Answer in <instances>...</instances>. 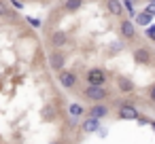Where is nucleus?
Wrapping results in <instances>:
<instances>
[{"label": "nucleus", "mask_w": 155, "mask_h": 144, "mask_svg": "<svg viewBox=\"0 0 155 144\" xmlns=\"http://www.w3.org/2000/svg\"><path fill=\"white\" fill-rule=\"evenodd\" d=\"M83 95L87 100H91V102H104L108 98V89L104 85H87L83 89Z\"/></svg>", "instance_id": "obj_1"}, {"label": "nucleus", "mask_w": 155, "mask_h": 144, "mask_svg": "<svg viewBox=\"0 0 155 144\" xmlns=\"http://www.w3.org/2000/svg\"><path fill=\"white\" fill-rule=\"evenodd\" d=\"M117 117L123 119V121H138L140 119V112L136 110V106L127 100L119 102V110H117Z\"/></svg>", "instance_id": "obj_2"}, {"label": "nucleus", "mask_w": 155, "mask_h": 144, "mask_svg": "<svg viewBox=\"0 0 155 144\" xmlns=\"http://www.w3.org/2000/svg\"><path fill=\"white\" fill-rule=\"evenodd\" d=\"M85 81H87V85H106L108 76L102 68H89L85 72Z\"/></svg>", "instance_id": "obj_3"}, {"label": "nucleus", "mask_w": 155, "mask_h": 144, "mask_svg": "<svg viewBox=\"0 0 155 144\" xmlns=\"http://www.w3.org/2000/svg\"><path fill=\"white\" fill-rule=\"evenodd\" d=\"M64 64H66V55H64L62 49H55V51L49 53V66H51V70L62 72L64 70Z\"/></svg>", "instance_id": "obj_4"}, {"label": "nucleus", "mask_w": 155, "mask_h": 144, "mask_svg": "<svg viewBox=\"0 0 155 144\" xmlns=\"http://www.w3.org/2000/svg\"><path fill=\"white\" fill-rule=\"evenodd\" d=\"M58 81H60V85H62L64 89H74L77 83H79V78H77V74H74L72 70H62V72H58Z\"/></svg>", "instance_id": "obj_5"}, {"label": "nucleus", "mask_w": 155, "mask_h": 144, "mask_svg": "<svg viewBox=\"0 0 155 144\" xmlns=\"http://www.w3.org/2000/svg\"><path fill=\"white\" fill-rule=\"evenodd\" d=\"M119 32H121V36H123L125 40H134V38H136V26H134V21H132V19H121Z\"/></svg>", "instance_id": "obj_6"}, {"label": "nucleus", "mask_w": 155, "mask_h": 144, "mask_svg": "<svg viewBox=\"0 0 155 144\" xmlns=\"http://www.w3.org/2000/svg\"><path fill=\"white\" fill-rule=\"evenodd\" d=\"M81 129H83L85 133H94V131H98V129H100V119H96V117H87V119L83 121Z\"/></svg>", "instance_id": "obj_7"}, {"label": "nucleus", "mask_w": 155, "mask_h": 144, "mask_svg": "<svg viewBox=\"0 0 155 144\" xmlns=\"http://www.w3.org/2000/svg\"><path fill=\"white\" fill-rule=\"evenodd\" d=\"M106 9H108V13L110 15H115V17H121L123 15V2L121 0H106Z\"/></svg>", "instance_id": "obj_8"}, {"label": "nucleus", "mask_w": 155, "mask_h": 144, "mask_svg": "<svg viewBox=\"0 0 155 144\" xmlns=\"http://www.w3.org/2000/svg\"><path fill=\"white\" fill-rule=\"evenodd\" d=\"M108 114V106L106 104H100V102H96L91 108H89V117H96V119H104Z\"/></svg>", "instance_id": "obj_9"}, {"label": "nucleus", "mask_w": 155, "mask_h": 144, "mask_svg": "<svg viewBox=\"0 0 155 144\" xmlns=\"http://www.w3.org/2000/svg\"><path fill=\"white\" fill-rule=\"evenodd\" d=\"M51 45H53L55 49H62L64 45H68V36H66L64 32H60V30H58V32H53V34H51Z\"/></svg>", "instance_id": "obj_10"}, {"label": "nucleus", "mask_w": 155, "mask_h": 144, "mask_svg": "<svg viewBox=\"0 0 155 144\" xmlns=\"http://www.w3.org/2000/svg\"><path fill=\"white\" fill-rule=\"evenodd\" d=\"M134 57H136V62H140V64H149V62H151V51H149L147 47H138V49L134 51Z\"/></svg>", "instance_id": "obj_11"}, {"label": "nucleus", "mask_w": 155, "mask_h": 144, "mask_svg": "<svg viewBox=\"0 0 155 144\" xmlns=\"http://www.w3.org/2000/svg\"><path fill=\"white\" fill-rule=\"evenodd\" d=\"M68 114H70V119H81L83 114H85V108L81 106V104H77V102H72V104H68Z\"/></svg>", "instance_id": "obj_12"}, {"label": "nucleus", "mask_w": 155, "mask_h": 144, "mask_svg": "<svg viewBox=\"0 0 155 144\" xmlns=\"http://www.w3.org/2000/svg\"><path fill=\"white\" fill-rule=\"evenodd\" d=\"M83 2H85V0H64L62 9H64L66 13H72V11H79V9L83 7Z\"/></svg>", "instance_id": "obj_13"}, {"label": "nucleus", "mask_w": 155, "mask_h": 144, "mask_svg": "<svg viewBox=\"0 0 155 144\" xmlns=\"http://www.w3.org/2000/svg\"><path fill=\"white\" fill-rule=\"evenodd\" d=\"M134 19H136V24H138V26L147 28V26H151V19H153V17H151L147 11H142V13H136V15H134Z\"/></svg>", "instance_id": "obj_14"}, {"label": "nucleus", "mask_w": 155, "mask_h": 144, "mask_svg": "<svg viewBox=\"0 0 155 144\" xmlns=\"http://www.w3.org/2000/svg\"><path fill=\"white\" fill-rule=\"evenodd\" d=\"M117 83H119V91H123V93H130V91H134V85H132V81H127V78H119Z\"/></svg>", "instance_id": "obj_15"}, {"label": "nucleus", "mask_w": 155, "mask_h": 144, "mask_svg": "<svg viewBox=\"0 0 155 144\" xmlns=\"http://www.w3.org/2000/svg\"><path fill=\"white\" fill-rule=\"evenodd\" d=\"M121 2H123V9L127 11V15H136V7H134V2H136V0H121Z\"/></svg>", "instance_id": "obj_16"}, {"label": "nucleus", "mask_w": 155, "mask_h": 144, "mask_svg": "<svg viewBox=\"0 0 155 144\" xmlns=\"http://www.w3.org/2000/svg\"><path fill=\"white\" fill-rule=\"evenodd\" d=\"M0 17H13V11L9 9V5L5 0H0Z\"/></svg>", "instance_id": "obj_17"}, {"label": "nucleus", "mask_w": 155, "mask_h": 144, "mask_svg": "<svg viewBox=\"0 0 155 144\" xmlns=\"http://www.w3.org/2000/svg\"><path fill=\"white\" fill-rule=\"evenodd\" d=\"M26 21H28L32 28H41V26H43V24H41V19H36V17H28Z\"/></svg>", "instance_id": "obj_18"}, {"label": "nucleus", "mask_w": 155, "mask_h": 144, "mask_svg": "<svg viewBox=\"0 0 155 144\" xmlns=\"http://www.w3.org/2000/svg\"><path fill=\"white\" fill-rule=\"evenodd\" d=\"M9 2H11V7H13V9L24 11V2H21V0H9Z\"/></svg>", "instance_id": "obj_19"}, {"label": "nucleus", "mask_w": 155, "mask_h": 144, "mask_svg": "<svg viewBox=\"0 0 155 144\" xmlns=\"http://www.w3.org/2000/svg\"><path fill=\"white\" fill-rule=\"evenodd\" d=\"M147 36L155 43V26H149V28H147Z\"/></svg>", "instance_id": "obj_20"}, {"label": "nucleus", "mask_w": 155, "mask_h": 144, "mask_svg": "<svg viewBox=\"0 0 155 144\" xmlns=\"http://www.w3.org/2000/svg\"><path fill=\"white\" fill-rule=\"evenodd\" d=\"M144 11H147V13H149V15H151V17H155V5H153V2H149V5H147V9H144Z\"/></svg>", "instance_id": "obj_21"}, {"label": "nucleus", "mask_w": 155, "mask_h": 144, "mask_svg": "<svg viewBox=\"0 0 155 144\" xmlns=\"http://www.w3.org/2000/svg\"><path fill=\"white\" fill-rule=\"evenodd\" d=\"M110 49H113V51H121V49H123V43H113Z\"/></svg>", "instance_id": "obj_22"}, {"label": "nucleus", "mask_w": 155, "mask_h": 144, "mask_svg": "<svg viewBox=\"0 0 155 144\" xmlns=\"http://www.w3.org/2000/svg\"><path fill=\"white\" fill-rule=\"evenodd\" d=\"M149 98H151V102H155V85L149 89Z\"/></svg>", "instance_id": "obj_23"}, {"label": "nucleus", "mask_w": 155, "mask_h": 144, "mask_svg": "<svg viewBox=\"0 0 155 144\" xmlns=\"http://www.w3.org/2000/svg\"><path fill=\"white\" fill-rule=\"evenodd\" d=\"M151 127H153V131H155V121H151Z\"/></svg>", "instance_id": "obj_24"}]
</instances>
